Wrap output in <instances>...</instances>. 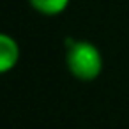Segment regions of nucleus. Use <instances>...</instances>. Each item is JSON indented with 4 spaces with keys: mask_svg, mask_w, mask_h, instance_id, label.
Returning <instances> with one entry per match:
<instances>
[{
    "mask_svg": "<svg viewBox=\"0 0 129 129\" xmlns=\"http://www.w3.org/2000/svg\"><path fill=\"white\" fill-rule=\"evenodd\" d=\"M66 66L69 73L80 81H94L103 73L101 50L85 39H67Z\"/></svg>",
    "mask_w": 129,
    "mask_h": 129,
    "instance_id": "f257e3e1",
    "label": "nucleus"
},
{
    "mask_svg": "<svg viewBox=\"0 0 129 129\" xmlns=\"http://www.w3.org/2000/svg\"><path fill=\"white\" fill-rule=\"evenodd\" d=\"M20 60V44L18 41L9 36L2 34L0 36V73H9L18 66Z\"/></svg>",
    "mask_w": 129,
    "mask_h": 129,
    "instance_id": "f03ea898",
    "label": "nucleus"
},
{
    "mask_svg": "<svg viewBox=\"0 0 129 129\" xmlns=\"http://www.w3.org/2000/svg\"><path fill=\"white\" fill-rule=\"evenodd\" d=\"M28 4L43 16H58L69 7L71 0H28Z\"/></svg>",
    "mask_w": 129,
    "mask_h": 129,
    "instance_id": "7ed1b4c3",
    "label": "nucleus"
}]
</instances>
